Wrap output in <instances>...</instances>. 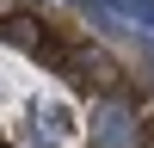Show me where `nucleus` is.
Masks as SVG:
<instances>
[{
    "label": "nucleus",
    "mask_w": 154,
    "mask_h": 148,
    "mask_svg": "<svg viewBox=\"0 0 154 148\" xmlns=\"http://www.w3.org/2000/svg\"><path fill=\"white\" fill-rule=\"evenodd\" d=\"M93 148H148V123L136 117V105L105 99L93 111Z\"/></svg>",
    "instance_id": "f257e3e1"
},
{
    "label": "nucleus",
    "mask_w": 154,
    "mask_h": 148,
    "mask_svg": "<svg viewBox=\"0 0 154 148\" xmlns=\"http://www.w3.org/2000/svg\"><path fill=\"white\" fill-rule=\"evenodd\" d=\"M99 6H105L111 19H123V25H136V31L154 37V0H99Z\"/></svg>",
    "instance_id": "f03ea898"
}]
</instances>
